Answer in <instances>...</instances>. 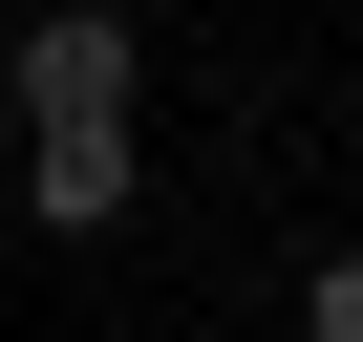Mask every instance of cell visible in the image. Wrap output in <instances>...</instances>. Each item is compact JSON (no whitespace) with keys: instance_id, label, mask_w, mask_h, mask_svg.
Listing matches in <instances>:
<instances>
[{"instance_id":"1","label":"cell","mask_w":363,"mask_h":342,"mask_svg":"<svg viewBox=\"0 0 363 342\" xmlns=\"http://www.w3.org/2000/svg\"><path fill=\"white\" fill-rule=\"evenodd\" d=\"M128 107H150V22H128V0H43V22L0 43V128H22V150L43 128H128Z\"/></svg>"},{"instance_id":"3","label":"cell","mask_w":363,"mask_h":342,"mask_svg":"<svg viewBox=\"0 0 363 342\" xmlns=\"http://www.w3.org/2000/svg\"><path fill=\"white\" fill-rule=\"evenodd\" d=\"M299 342H363V236H320V257H299Z\"/></svg>"},{"instance_id":"2","label":"cell","mask_w":363,"mask_h":342,"mask_svg":"<svg viewBox=\"0 0 363 342\" xmlns=\"http://www.w3.org/2000/svg\"><path fill=\"white\" fill-rule=\"evenodd\" d=\"M128 193H150L128 128H43V150H22V214H43V236H128Z\"/></svg>"}]
</instances>
